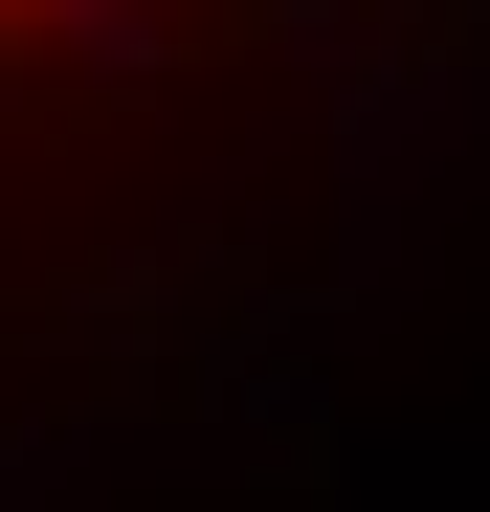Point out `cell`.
I'll return each mask as SVG.
<instances>
[{
  "instance_id": "6da1fadb",
  "label": "cell",
  "mask_w": 490,
  "mask_h": 512,
  "mask_svg": "<svg viewBox=\"0 0 490 512\" xmlns=\"http://www.w3.org/2000/svg\"><path fill=\"white\" fill-rule=\"evenodd\" d=\"M0 23H90V0H0Z\"/></svg>"
}]
</instances>
